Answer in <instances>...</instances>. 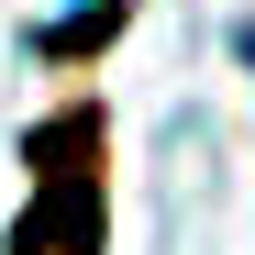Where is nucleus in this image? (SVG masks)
<instances>
[{
	"label": "nucleus",
	"instance_id": "f257e3e1",
	"mask_svg": "<svg viewBox=\"0 0 255 255\" xmlns=\"http://www.w3.org/2000/svg\"><path fill=\"white\" fill-rule=\"evenodd\" d=\"M244 56H255V33H244Z\"/></svg>",
	"mask_w": 255,
	"mask_h": 255
}]
</instances>
